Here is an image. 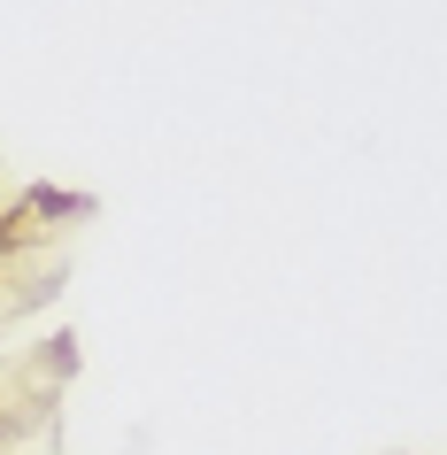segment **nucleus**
Returning a JSON list of instances; mask_svg holds the SVG:
<instances>
[{
    "label": "nucleus",
    "instance_id": "obj_2",
    "mask_svg": "<svg viewBox=\"0 0 447 455\" xmlns=\"http://www.w3.org/2000/svg\"><path fill=\"white\" fill-rule=\"evenodd\" d=\"M0 201H16V193H8V186H0Z\"/></svg>",
    "mask_w": 447,
    "mask_h": 455
},
{
    "label": "nucleus",
    "instance_id": "obj_1",
    "mask_svg": "<svg viewBox=\"0 0 447 455\" xmlns=\"http://www.w3.org/2000/svg\"><path fill=\"white\" fill-rule=\"evenodd\" d=\"M62 386H70V339H47L31 355H0V455H16L47 425Z\"/></svg>",
    "mask_w": 447,
    "mask_h": 455
}]
</instances>
